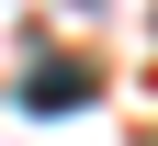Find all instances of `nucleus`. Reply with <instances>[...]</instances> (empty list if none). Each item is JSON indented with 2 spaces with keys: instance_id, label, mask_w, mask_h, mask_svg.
Segmentation results:
<instances>
[{
  "instance_id": "nucleus-1",
  "label": "nucleus",
  "mask_w": 158,
  "mask_h": 146,
  "mask_svg": "<svg viewBox=\"0 0 158 146\" xmlns=\"http://www.w3.org/2000/svg\"><path fill=\"white\" fill-rule=\"evenodd\" d=\"M90 90H102V79H90V68H79V56H45V68H34V112H79V101H90Z\"/></svg>"
}]
</instances>
